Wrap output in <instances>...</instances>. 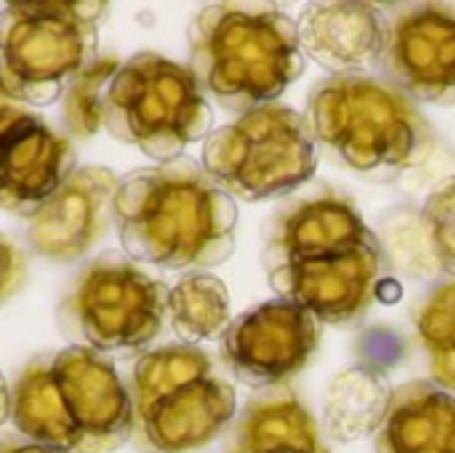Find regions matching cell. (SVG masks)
<instances>
[{
  "label": "cell",
  "mask_w": 455,
  "mask_h": 453,
  "mask_svg": "<svg viewBox=\"0 0 455 453\" xmlns=\"http://www.w3.org/2000/svg\"><path fill=\"white\" fill-rule=\"evenodd\" d=\"M272 291L320 323L344 326L376 302L384 248L357 206L328 190L288 203L272 222L264 246Z\"/></svg>",
  "instance_id": "6da1fadb"
},
{
  "label": "cell",
  "mask_w": 455,
  "mask_h": 453,
  "mask_svg": "<svg viewBox=\"0 0 455 453\" xmlns=\"http://www.w3.org/2000/svg\"><path fill=\"white\" fill-rule=\"evenodd\" d=\"M112 227L136 264L192 275L235 254L237 206L203 163L181 155L120 179Z\"/></svg>",
  "instance_id": "7a4b0ae2"
},
{
  "label": "cell",
  "mask_w": 455,
  "mask_h": 453,
  "mask_svg": "<svg viewBox=\"0 0 455 453\" xmlns=\"http://www.w3.org/2000/svg\"><path fill=\"white\" fill-rule=\"evenodd\" d=\"M11 419L27 441L61 453H112L133 435L131 395L112 360L72 344L27 360Z\"/></svg>",
  "instance_id": "3957f363"
},
{
  "label": "cell",
  "mask_w": 455,
  "mask_h": 453,
  "mask_svg": "<svg viewBox=\"0 0 455 453\" xmlns=\"http://www.w3.org/2000/svg\"><path fill=\"white\" fill-rule=\"evenodd\" d=\"M304 117L317 152L381 184L421 168L437 147L427 115L403 91L368 72L320 80L307 99Z\"/></svg>",
  "instance_id": "277c9868"
},
{
  "label": "cell",
  "mask_w": 455,
  "mask_h": 453,
  "mask_svg": "<svg viewBox=\"0 0 455 453\" xmlns=\"http://www.w3.org/2000/svg\"><path fill=\"white\" fill-rule=\"evenodd\" d=\"M187 40L189 72L227 112L277 104L304 72L296 21L280 8L208 5L189 21Z\"/></svg>",
  "instance_id": "5b68a950"
},
{
  "label": "cell",
  "mask_w": 455,
  "mask_h": 453,
  "mask_svg": "<svg viewBox=\"0 0 455 453\" xmlns=\"http://www.w3.org/2000/svg\"><path fill=\"white\" fill-rule=\"evenodd\" d=\"M133 435L152 453H189L216 441L237 411V392L195 344L144 352L131 371Z\"/></svg>",
  "instance_id": "8992f818"
},
{
  "label": "cell",
  "mask_w": 455,
  "mask_h": 453,
  "mask_svg": "<svg viewBox=\"0 0 455 453\" xmlns=\"http://www.w3.org/2000/svg\"><path fill=\"white\" fill-rule=\"evenodd\" d=\"M109 3L19 0L0 8V85L27 107H48L96 59Z\"/></svg>",
  "instance_id": "52a82bcc"
},
{
  "label": "cell",
  "mask_w": 455,
  "mask_h": 453,
  "mask_svg": "<svg viewBox=\"0 0 455 453\" xmlns=\"http://www.w3.org/2000/svg\"><path fill=\"white\" fill-rule=\"evenodd\" d=\"M211 104L189 67L155 51L120 64L104 101V128L120 144L165 163L211 131Z\"/></svg>",
  "instance_id": "ba28073f"
},
{
  "label": "cell",
  "mask_w": 455,
  "mask_h": 453,
  "mask_svg": "<svg viewBox=\"0 0 455 453\" xmlns=\"http://www.w3.org/2000/svg\"><path fill=\"white\" fill-rule=\"evenodd\" d=\"M171 288L120 251L88 262L56 310L59 331L72 347L139 352L157 339L168 315Z\"/></svg>",
  "instance_id": "9c48e42d"
},
{
  "label": "cell",
  "mask_w": 455,
  "mask_h": 453,
  "mask_svg": "<svg viewBox=\"0 0 455 453\" xmlns=\"http://www.w3.org/2000/svg\"><path fill=\"white\" fill-rule=\"evenodd\" d=\"M307 117L285 104L256 107L216 128L203 144V168L232 200H269L304 187L317 171Z\"/></svg>",
  "instance_id": "30bf717a"
},
{
  "label": "cell",
  "mask_w": 455,
  "mask_h": 453,
  "mask_svg": "<svg viewBox=\"0 0 455 453\" xmlns=\"http://www.w3.org/2000/svg\"><path fill=\"white\" fill-rule=\"evenodd\" d=\"M320 326L312 312L277 296L229 323L221 336V360L248 387H285L312 363Z\"/></svg>",
  "instance_id": "8fae6325"
},
{
  "label": "cell",
  "mask_w": 455,
  "mask_h": 453,
  "mask_svg": "<svg viewBox=\"0 0 455 453\" xmlns=\"http://www.w3.org/2000/svg\"><path fill=\"white\" fill-rule=\"evenodd\" d=\"M75 171L77 155L67 133L0 85V208L32 219Z\"/></svg>",
  "instance_id": "7c38bea8"
},
{
  "label": "cell",
  "mask_w": 455,
  "mask_h": 453,
  "mask_svg": "<svg viewBox=\"0 0 455 453\" xmlns=\"http://www.w3.org/2000/svg\"><path fill=\"white\" fill-rule=\"evenodd\" d=\"M381 72L408 99L455 104V5L419 3L387 16Z\"/></svg>",
  "instance_id": "4fadbf2b"
},
{
  "label": "cell",
  "mask_w": 455,
  "mask_h": 453,
  "mask_svg": "<svg viewBox=\"0 0 455 453\" xmlns=\"http://www.w3.org/2000/svg\"><path fill=\"white\" fill-rule=\"evenodd\" d=\"M120 176L104 166L77 168L29 219V248L51 262L85 256L112 227V200Z\"/></svg>",
  "instance_id": "5bb4252c"
},
{
  "label": "cell",
  "mask_w": 455,
  "mask_h": 453,
  "mask_svg": "<svg viewBox=\"0 0 455 453\" xmlns=\"http://www.w3.org/2000/svg\"><path fill=\"white\" fill-rule=\"evenodd\" d=\"M296 29L301 51L331 75L365 72L381 61L387 16L371 3H315L304 8Z\"/></svg>",
  "instance_id": "9a60e30c"
},
{
  "label": "cell",
  "mask_w": 455,
  "mask_h": 453,
  "mask_svg": "<svg viewBox=\"0 0 455 453\" xmlns=\"http://www.w3.org/2000/svg\"><path fill=\"white\" fill-rule=\"evenodd\" d=\"M376 453H455V395L424 379L397 387Z\"/></svg>",
  "instance_id": "2e32d148"
},
{
  "label": "cell",
  "mask_w": 455,
  "mask_h": 453,
  "mask_svg": "<svg viewBox=\"0 0 455 453\" xmlns=\"http://www.w3.org/2000/svg\"><path fill=\"white\" fill-rule=\"evenodd\" d=\"M227 453H331L312 411L288 387L256 392L237 425Z\"/></svg>",
  "instance_id": "e0dca14e"
},
{
  "label": "cell",
  "mask_w": 455,
  "mask_h": 453,
  "mask_svg": "<svg viewBox=\"0 0 455 453\" xmlns=\"http://www.w3.org/2000/svg\"><path fill=\"white\" fill-rule=\"evenodd\" d=\"M392 392L395 390L387 376L376 368L355 366L341 371L331 382L325 398L328 435L339 443H355L379 433L387 419Z\"/></svg>",
  "instance_id": "ac0fdd59"
},
{
  "label": "cell",
  "mask_w": 455,
  "mask_h": 453,
  "mask_svg": "<svg viewBox=\"0 0 455 453\" xmlns=\"http://www.w3.org/2000/svg\"><path fill=\"white\" fill-rule=\"evenodd\" d=\"M168 323L181 344L219 339L232 323V299L221 278L211 272L184 275L168 294Z\"/></svg>",
  "instance_id": "d6986e66"
},
{
  "label": "cell",
  "mask_w": 455,
  "mask_h": 453,
  "mask_svg": "<svg viewBox=\"0 0 455 453\" xmlns=\"http://www.w3.org/2000/svg\"><path fill=\"white\" fill-rule=\"evenodd\" d=\"M120 64L123 61L115 53L96 56L67 85V91L61 96V125H64L69 142L72 139L88 142L104 125L107 91H109Z\"/></svg>",
  "instance_id": "ffe728a7"
},
{
  "label": "cell",
  "mask_w": 455,
  "mask_h": 453,
  "mask_svg": "<svg viewBox=\"0 0 455 453\" xmlns=\"http://www.w3.org/2000/svg\"><path fill=\"white\" fill-rule=\"evenodd\" d=\"M432 382L455 395V278L437 286L416 312Z\"/></svg>",
  "instance_id": "44dd1931"
},
{
  "label": "cell",
  "mask_w": 455,
  "mask_h": 453,
  "mask_svg": "<svg viewBox=\"0 0 455 453\" xmlns=\"http://www.w3.org/2000/svg\"><path fill=\"white\" fill-rule=\"evenodd\" d=\"M421 232L435 262L455 278V176L429 192L421 208Z\"/></svg>",
  "instance_id": "7402d4cb"
},
{
  "label": "cell",
  "mask_w": 455,
  "mask_h": 453,
  "mask_svg": "<svg viewBox=\"0 0 455 453\" xmlns=\"http://www.w3.org/2000/svg\"><path fill=\"white\" fill-rule=\"evenodd\" d=\"M24 280H27V254L8 235H0V310L21 291Z\"/></svg>",
  "instance_id": "603a6c76"
},
{
  "label": "cell",
  "mask_w": 455,
  "mask_h": 453,
  "mask_svg": "<svg viewBox=\"0 0 455 453\" xmlns=\"http://www.w3.org/2000/svg\"><path fill=\"white\" fill-rule=\"evenodd\" d=\"M0 453H61L48 449V446H40V443H32V441H13V438H5L0 441Z\"/></svg>",
  "instance_id": "cb8c5ba5"
},
{
  "label": "cell",
  "mask_w": 455,
  "mask_h": 453,
  "mask_svg": "<svg viewBox=\"0 0 455 453\" xmlns=\"http://www.w3.org/2000/svg\"><path fill=\"white\" fill-rule=\"evenodd\" d=\"M11 419V390L5 384V376L0 371V427Z\"/></svg>",
  "instance_id": "d4e9b609"
}]
</instances>
